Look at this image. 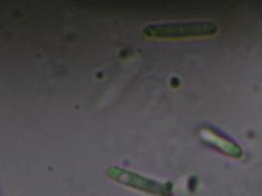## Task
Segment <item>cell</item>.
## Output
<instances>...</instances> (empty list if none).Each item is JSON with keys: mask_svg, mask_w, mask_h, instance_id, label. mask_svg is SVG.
I'll use <instances>...</instances> for the list:
<instances>
[{"mask_svg": "<svg viewBox=\"0 0 262 196\" xmlns=\"http://www.w3.org/2000/svg\"><path fill=\"white\" fill-rule=\"evenodd\" d=\"M217 24L210 21H187L149 24L143 27L142 36L146 38L175 39L212 37L217 34Z\"/></svg>", "mask_w": 262, "mask_h": 196, "instance_id": "obj_1", "label": "cell"}, {"mask_svg": "<svg viewBox=\"0 0 262 196\" xmlns=\"http://www.w3.org/2000/svg\"><path fill=\"white\" fill-rule=\"evenodd\" d=\"M200 138L209 146L214 147L228 156L235 158L243 156V150L238 143L214 128L209 126L203 127L200 130Z\"/></svg>", "mask_w": 262, "mask_h": 196, "instance_id": "obj_2", "label": "cell"}, {"mask_svg": "<svg viewBox=\"0 0 262 196\" xmlns=\"http://www.w3.org/2000/svg\"><path fill=\"white\" fill-rule=\"evenodd\" d=\"M108 176L119 182L122 184L131 185V186H136V187H143L145 190H148V188L155 189V191H158L160 188H165L166 185H161L159 183H156L155 181H151L149 179H146L144 177H142L140 175H137L135 173L125 170L124 168H119V167H111L108 170Z\"/></svg>", "mask_w": 262, "mask_h": 196, "instance_id": "obj_3", "label": "cell"}]
</instances>
